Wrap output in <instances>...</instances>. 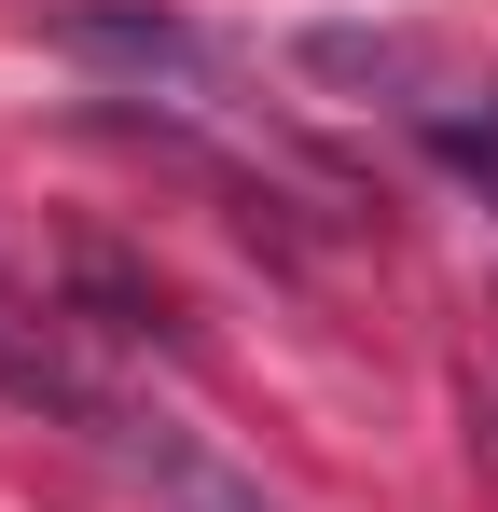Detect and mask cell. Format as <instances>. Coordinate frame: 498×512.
<instances>
[{"instance_id":"6da1fadb","label":"cell","mask_w":498,"mask_h":512,"mask_svg":"<svg viewBox=\"0 0 498 512\" xmlns=\"http://www.w3.org/2000/svg\"><path fill=\"white\" fill-rule=\"evenodd\" d=\"M56 42H70V56H97V70H139V97H153V84L194 97L208 70H222V56H208V28H180V14H70Z\"/></svg>"},{"instance_id":"7a4b0ae2","label":"cell","mask_w":498,"mask_h":512,"mask_svg":"<svg viewBox=\"0 0 498 512\" xmlns=\"http://www.w3.org/2000/svg\"><path fill=\"white\" fill-rule=\"evenodd\" d=\"M429 139H443V167H457V180H485V194H498V84H485V111H429Z\"/></svg>"}]
</instances>
